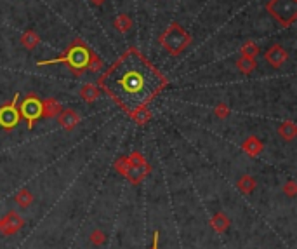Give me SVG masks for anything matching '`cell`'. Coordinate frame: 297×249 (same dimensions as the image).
I'll return each mask as SVG.
<instances>
[{"label": "cell", "mask_w": 297, "mask_h": 249, "mask_svg": "<svg viewBox=\"0 0 297 249\" xmlns=\"http://www.w3.org/2000/svg\"><path fill=\"white\" fill-rule=\"evenodd\" d=\"M96 84L129 113L148 107L167 87L169 80L141 51L130 47L104 70Z\"/></svg>", "instance_id": "6da1fadb"}, {"label": "cell", "mask_w": 297, "mask_h": 249, "mask_svg": "<svg viewBox=\"0 0 297 249\" xmlns=\"http://www.w3.org/2000/svg\"><path fill=\"white\" fill-rule=\"evenodd\" d=\"M89 59H90V49L80 40V38H75V40H72V44L66 47V51H64L63 54H59L58 58H54V59L38 61L37 67H47V65L64 63L73 75L82 77L87 72Z\"/></svg>", "instance_id": "7a4b0ae2"}, {"label": "cell", "mask_w": 297, "mask_h": 249, "mask_svg": "<svg viewBox=\"0 0 297 249\" xmlns=\"http://www.w3.org/2000/svg\"><path fill=\"white\" fill-rule=\"evenodd\" d=\"M160 46L169 52L170 56H179L191 44V33L182 28L177 21H172L158 37Z\"/></svg>", "instance_id": "3957f363"}, {"label": "cell", "mask_w": 297, "mask_h": 249, "mask_svg": "<svg viewBox=\"0 0 297 249\" xmlns=\"http://www.w3.org/2000/svg\"><path fill=\"white\" fill-rule=\"evenodd\" d=\"M264 9L282 28H290L297 21V0H269Z\"/></svg>", "instance_id": "277c9868"}, {"label": "cell", "mask_w": 297, "mask_h": 249, "mask_svg": "<svg viewBox=\"0 0 297 249\" xmlns=\"http://www.w3.org/2000/svg\"><path fill=\"white\" fill-rule=\"evenodd\" d=\"M19 113L21 119H25L28 124V129H33L35 122L42 117V99L37 94H26V98H23L19 105Z\"/></svg>", "instance_id": "5b68a950"}, {"label": "cell", "mask_w": 297, "mask_h": 249, "mask_svg": "<svg viewBox=\"0 0 297 249\" xmlns=\"http://www.w3.org/2000/svg\"><path fill=\"white\" fill-rule=\"evenodd\" d=\"M17 103H19V94H14V98L11 101L0 107V128L2 129L12 131L19 124L21 113H19V108H17Z\"/></svg>", "instance_id": "8992f818"}, {"label": "cell", "mask_w": 297, "mask_h": 249, "mask_svg": "<svg viewBox=\"0 0 297 249\" xmlns=\"http://www.w3.org/2000/svg\"><path fill=\"white\" fill-rule=\"evenodd\" d=\"M25 226V220L17 215L16 211H9L6 216L0 220V234L6 235V237H11L19 232Z\"/></svg>", "instance_id": "52a82bcc"}, {"label": "cell", "mask_w": 297, "mask_h": 249, "mask_svg": "<svg viewBox=\"0 0 297 249\" xmlns=\"http://www.w3.org/2000/svg\"><path fill=\"white\" fill-rule=\"evenodd\" d=\"M264 59L268 65H271L273 68H282L283 65L289 59V52H287L280 44H273L264 54Z\"/></svg>", "instance_id": "ba28073f"}, {"label": "cell", "mask_w": 297, "mask_h": 249, "mask_svg": "<svg viewBox=\"0 0 297 249\" xmlns=\"http://www.w3.org/2000/svg\"><path fill=\"white\" fill-rule=\"evenodd\" d=\"M151 173V165L145 162V164H139V165H132L129 164V169L127 173H125L124 178H127V180L132 183V185H139L145 178L148 176V174Z\"/></svg>", "instance_id": "9c48e42d"}, {"label": "cell", "mask_w": 297, "mask_h": 249, "mask_svg": "<svg viewBox=\"0 0 297 249\" xmlns=\"http://www.w3.org/2000/svg\"><path fill=\"white\" fill-rule=\"evenodd\" d=\"M58 124L64 131H72V129H75L78 124H80V115H78V112L72 110V108L61 110V113L58 115Z\"/></svg>", "instance_id": "30bf717a"}, {"label": "cell", "mask_w": 297, "mask_h": 249, "mask_svg": "<svg viewBox=\"0 0 297 249\" xmlns=\"http://www.w3.org/2000/svg\"><path fill=\"white\" fill-rule=\"evenodd\" d=\"M242 150L245 152L248 157H257L259 154H263L264 145L257 136H248L245 141L242 143Z\"/></svg>", "instance_id": "8fae6325"}, {"label": "cell", "mask_w": 297, "mask_h": 249, "mask_svg": "<svg viewBox=\"0 0 297 249\" xmlns=\"http://www.w3.org/2000/svg\"><path fill=\"white\" fill-rule=\"evenodd\" d=\"M61 110H63V107L56 98H47L42 101V117H45V119H54L59 115Z\"/></svg>", "instance_id": "7c38bea8"}, {"label": "cell", "mask_w": 297, "mask_h": 249, "mask_svg": "<svg viewBox=\"0 0 297 249\" xmlns=\"http://www.w3.org/2000/svg\"><path fill=\"white\" fill-rule=\"evenodd\" d=\"M78 94H80V98L84 99L85 103H94L101 98V89H99L98 84H85Z\"/></svg>", "instance_id": "4fadbf2b"}, {"label": "cell", "mask_w": 297, "mask_h": 249, "mask_svg": "<svg viewBox=\"0 0 297 249\" xmlns=\"http://www.w3.org/2000/svg\"><path fill=\"white\" fill-rule=\"evenodd\" d=\"M278 136H280L282 139H285V141H294L295 136H297L295 122H292V120L282 122V124L278 126Z\"/></svg>", "instance_id": "5bb4252c"}, {"label": "cell", "mask_w": 297, "mask_h": 249, "mask_svg": "<svg viewBox=\"0 0 297 249\" xmlns=\"http://www.w3.org/2000/svg\"><path fill=\"white\" fill-rule=\"evenodd\" d=\"M230 225H231V220L224 215V213H216V215L211 218V226L217 234H224L226 230L230 229Z\"/></svg>", "instance_id": "9a60e30c"}, {"label": "cell", "mask_w": 297, "mask_h": 249, "mask_svg": "<svg viewBox=\"0 0 297 249\" xmlns=\"http://www.w3.org/2000/svg\"><path fill=\"white\" fill-rule=\"evenodd\" d=\"M256 186H257V181L254 176H250V174H243V176H240L237 181V189L242 192V194H247V195L252 194V192L256 190Z\"/></svg>", "instance_id": "2e32d148"}, {"label": "cell", "mask_w": 297, "mask_h": 249, "mask_svg": "<svg viewBox=\"0 0 297 249\" xmlns=\"http://www.w3.org/2000/svg\"><path fill=\"white\" fill-rule=\"evenodd\" d=\"M21 44H23L25 49L33 51L35 47L40 44V37H38V33L35 32V30H26V32L21 35Z\"/></svg>", "instance_id": "e0dca14e"}, {"label": "cell", "mask_w": 297, "mask_h": 249, "mask_svg": "<svg viewBox=\"0 0 297 249\" xmlns=\"http://www.w3.org/2000/svg\"><path fill=\"white\" fill-rule=\"evenodd\" d=\"M14 202L19 208H30L33 204V194L28 189H19L14 195Z\"/></svg>", "instance_id": "ac0fdd59"}, {"label": "cell", "mask_w": 297, "mask_h": 249, "mask_svg": "<svg viewBox=\"0 0 297 249\" xmlns=\"http://www.w3.org/2000/svg\"><path fill=\"white\" fill-rule=\"evenodd\" d=\"M235 67L240 73H243V75H250L254 70H257V61L256 59H248V58H240L237 59V63H235Z\"/></svg>", "instance_id": "d6986e66"}, {"label": "cell", "mask_w": 297, "mask_h": 249, "mask_svg": "<svg viewBox=\"0 0 297 249\" xmlns=\"http://www.w3.org/2000/svg\"><path fill=\"white\" fill-rule=\"evenodd\" d=\"M129 117L132 119L136 124L139 126H145L150 122L151 119V112L148 110V107H141V108H138V110H132V112H129Z\"/></svg>", "instance_id": "ffe728a7"}, {"label": "cell", "mask_w": 297, "mask_h": 249, "mask_svg": "<svg viewBox=\"0 0 297 249\" xmlns=\"http://www.w3.org/2000/svg\"><path fill=\"white\" fill-rule=\"evenodd\" d=\"M240 56L242 58H248V59H256L259 56V46L254 40H247L240 47Z\"/></svg>", "instance_id": "44dd1931"}, {"label": "cell", "mask_w": 297, "mask_h": 249, "mask_svg": "<svg viewBox=\"0 0 297 249\" xmlns=\"http://www.w3.org/2000/svg\"><path fill=\"white\" fill-rule=\"evenodd\" d=\"M132 17L129 14H119L115 17V21H113V26H115L117 30H119L120 33H127L130 28H132Z\"/></svg>", "instance_id": "7402d4cb"}, {"label": "cell", "mask_w": 297, "mask_h": 249, "mask_svg": "<svg viewBox=\"0 0 297 249\" xmlns=\"http://www.w3.org/2000/svg\"><path fill=\"white\" fill-rule=\"evenodd\" d=\"M87 70L93 73H99L103 70V59L94 51H90V59H89V65H87Z\"/></svg>", "instance_id": "603a6c76"}, {"label": "cell", "mask_w": 297, "mask_h": 249, "mask_svg": "<svg viewBox=\"0 0 297 249\" xmlns=\"http://www.w3.org/2000/svg\"><path fill=\"white\" fill-rule=\"evenodd\" d=\"M106 239H108V235L106 232H103L101 229H96L89 234V241L93 242L94 246H103V244L106 242Z\"/></svg>", "instance_id": "cb8c5ba5"}, {"label": "cell", "mask_w": 297, "mask_h": 249, "mask_svg": "<svg viewBox=\"0 0 297 249\" xmlns=\"http://www.w3.org/2000/svg\"><path fill=\"white\" fill-rule=\"evenodd\" d=\"M230 113H231V110L226 103H217L216 107H214V115H216L217 119H228Z\"/></svg>", "instance_id": "d4e9b609"}, {"label": "cell", "mask_w": 297, "mask_h": 249, "mask_svg": "<svg viewBox=\"0 0 297 249\" xmlns=\"http://www.w3.org/2000/svg\"><path fill=\"white\" fill-rule=\"evenodd\" d=\"M113 168H115V171L119 173V174L125 176V173H127V169H129V159H127V155L120 157V159H117L115 164H113Z\"/></svg>", "instance_id": "484cf974"}, {"label": "cell", "mask_w": 297, "mask_h": 249, "mask_svg": "<svg viewBox=\"0 0 297 249\" xmlns=\"http://www.w3.org/2000/svg\"><path fill=\"white\" fill-rule=\"evenodd\" d=\"M283 194L287 195V197H295L297 195V185L295 181H287L285 185H283Z\"/></svg>", "instance_id": "4316f807"}, {"label": "cell", "mask_w": 297, "mask_h": 249, "mask_svg": "<svg viewBox=\"0 0 297 249\" xmlns=\"http://www.w3.org/2000/svg\"><path fill=\"white\" fill-rule=\"evenodd\" d=\"M153 237H155V239H153V247H151V249H158V237H160L158 230H156V232H155V235H153Z\"/></svg>", "instance_id": "83f0119b"}, {"label": "cell", "mask_w": 297, "mask_h": 249, "mask_svg": "<svg viewBox=\"0 0 297 249\" xmlns=\"http://www.w3.org/2000/svg\"><path fill=\"white\" fill-rule=\"evenodd\" d=\"M90 2H93L94 6H103V4L106 2V0H90Z\"/></svg>", "instance_id": "f1b7e54d"}]
</instances>
